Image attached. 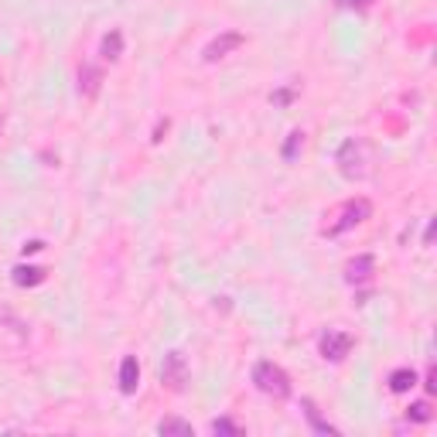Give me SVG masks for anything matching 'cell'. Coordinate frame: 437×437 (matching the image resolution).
Masks as SVG:
<instances>
[{
  "label": "cell",
  "mask_w": 437,
  "mask_h": 437,
  "mask_svg": "<svg viewBox=\"0 0 437 437\" xmlns=\"http://www.w3.org/2000/svg\"><path fill=\"white\" fill-rule=\"evenodd\" d=\"M184 379H188L184 356H181V352H168V356H164V365H161V383L171 386V389H181Z\"/></svg>",
  "instance_id": "4"
},
{
  "label": "cell",
  "mask_w": 437,
  "mask_h": 437,
  "mask_svg": "<svg viewBox=\"0 0 437 437\" xmlns=\"http://www.w3.org/2000/svg\"><path fill=\"white\" fill-rule=\"evenodd\" d=\"M372 267H376V260L369 257V253H362V257H356L352 263H349L345 281H349V283H365L369 277H372Z\"/></svg>",
  "instance_id": "7"
},
{
  "label": "cell",
  "mask_w": 437,
  "mask_h": 437,
  "mask_svg": "<svg viewBox=\"0 0 437 437\" xmlns=\"http://www.w3.org/2000/svg\"><path fill=\"white\" fill-rule=\"evenodd\" d=\"M369 215H372V206H369V199H356V202H349V206L342 208V219H338L332 229H328V236H342V232H349L352 226L365 222Z\"/></svg>",
  "instance_id": "3"
},
{
  "label": "cell",
  "mask_w": 437,
  "mask_h": 437,
  "mask_svg": "<svg viewBox=\"0 0 437 437\" xmlns=\"http://www.w3.org/2000/svg\"><path fill=\"white\" fill-rule=\"evenodd\" d=\"M157 434H181V437H191L195 434V427L188 424V420H178V417H168V420H161L157 424Z\"/></svg>",
  "instance_id": "11"
},
{
  "label": "cell",
  "mask_w": 437,
  "mask_h": 437,
  "mask_svg": "<svg viewBox=\"0 0 437 437\" xmlns=\"http://www.w3.org/2000/svg\"><path fill=\"white\" fill-rule=\"evenodd\" d=\"M338 168H342V175L345 178H362L365 175V144L362 140H345L342 147H338Z\"/></svg>",
  "instance_id": "2"
},
{
  "label": "cell",
  "mask_w": 437,
  "mask_h": 437,
  "mask_svg": "<svg viewBox=\"0 0 437 437\" xmlns=\"http://www.w3.org/2000/svg\"><path fill=\"white\" fill-rule=\"evenodd\" d=\"M100 86H103V72L96 65H82V72H79V93L93 100L100 93Z\"/></svg>",
  "instance_id": "8"
},
{
  "label": "cell",
  "mask_w": 437,
  "mask_h": 437,
  "mask_svg": "<svg viewBox=\"0 0 437 437\" xmlns=\"http://www.w3.org/2000/svg\"><path fill=\"white\" fill-rule=\"evenodd\" d=\"M290 96H294V93H290V89H283V93H277V96H274V100H277V103H287V100H290Z\"/></svg>",
  "instance_id": "20"
},
{
  "label": "cell",
  "mask_w": 437,
  "mask_h": 437,
  "mask_svg": "<svg viewBox=\"0 0 437 437\" xmlns=\"http://www.w3.org/2000/svg\"><path fill=\"white\" fill-rule=\"evenodd\" d=\"M120 52H123V34H120V31H109V34L103 38V58L116 62Z\"/></svg>",
  "instance_id": "14"
},
{
  "label": "cell",
  "mask_w": 437,
  "mask_h": 437,
  "mask_svg": "<svg viewBox=\"0 0 437 437\" xmlns=\"http://www.w3.org/2000/svg\"><path fill=\"white\" fill-rule=\"evenodd\" d=\"M38 250H45V243H38V239H31L25 246V253H38Z\"/></svg>",
  "instance_id": "19"
},
{
  "label": "cell",
  "mask_w": 437,
  "mask_h": 437,
  "mask_svg": "<svg viewBox=\"0 0 437 437\" xmlns=\"http://www.w3.org/2000/svg\"><path fill=\"white\" fill-rule=\"evenodd\" d=\"M45 281V270L41 267H18L14 270V283L18 287H34V283Z\"/></svg>",
  "instance_id": "12"
},
{
  "label": "cell",
  "mask_w": 437,
  "mask_h": 437,
  "mask_svg": "<svg viewBox=\"0 0 437 437\" xmlns=\"http://www.w3.org/2000/svg\"><path fill=\"white\" fill-rule=\"evenodd\" d=\"M352 352V335L349 332H328L325 338H321V356L328 362H342L345 356Z\"/></svg>",
  "instance_id": "6"
},
{
  "label": "cell",
  "mask_w": 437,
  "mask_h": 437,
  "mask_svg": "<svg viewBox=\"0 0 437 437\" xmlns=\"http://www.w3.org/2000/svg\"><path fill=\"white\" fill-rule=\"evenodd\" d=\"M137 383H140V365H137L133 356H127V359L120 362V389H123V393H133Z\"/></svg>",
  "instance_id": "9"
},
{
  "label": "cell",
  "mask_w": 437,
  "mask_h": 437,
  "mask_svg": "<svg viewBox=\"0 0 437 437\" xmlns=\"http://www.w3.org/2000/svg\"><path fill=\"white\" fill-rule=\"evenodd\" d=\"M301 137H304V133H301V130H294V133H290V140L283 144V157H287V161L297 154V147H301Z\"/></svg>",
  "instance_id": "17"
},
{
  "label": "cell",
  "mask_w": 437,
  "mask_h": 437,
  "mask_svg": "<svg viewBox=\"0 0 437 437\" xmlns=\"http://www.w3.org/2000/svg\"><path fill=\"white\" fill-rule=\"evenodd\" d=\"M212 434H232V437H239V434H243V427L222 417V420H212Z\"/></svg>",
  "instance_id": "15"
},
{
  "label": "cell",
  "mask_w": 437,
  "mask_h": 437,
  "mask_svg": "<svg viewBox=\"0 0 437 437\" xmlns=\"http://www.w3.org/2000/svg\"><path fill=\"white\" fill-rule=\"evenodd\" d=\"M413 386H417V372L413 369H393L389 372V389L393 393H407Z\"/></svg>",
  "instance_id": "10"
},
{
  "label": "cell",
  "mask_w": 437,
  "mask_h": 437,
  "mask_svg": "<svg viewBox=\"0 0 437 437\" xmlns=\"http://www.w3.org/2000/svg\"><path fill=\"white\" fill-rule=\"evenodd\" d=\"M407 417L417 420V424H424V420H431V407H427V403H413L410 410H407Z\"/></svg>",
  "instance_id": "16"
},
{
  "label": "cell",
  "mask_w": 437,
  "mask_h": 437,
  "mask_svg": "<svg viewBox=\"0 0 437 437\" xmlns=\"http://www.w3.org/2000/svg\"><path fill=\"white\" fill-rule=\"evenodd\" d=\"M253 386H257L260 393L274 396V400H287L290 396V376L270 359H260L253 365Z\"/></svg>",
  "instance_id": "1"
},
{
  "label": "cell",
  "mask_w": 437,
  "mask_h": 437,
  "mask_svg": "<svg viewBox=\"0 0 437 437\" xmlns=\"http://www.w3.org/2000/svg\"><path fill=\"white\" fill-rule=\"evenodd\" d=\"M335 4H338V7H349V11H352V7H369V0H335Z\"/></svg>",
  "instance_id": "18"
},
{
  "label": "cell",
  "mask_w": 437,
  "mask_h": 437,
  "mask_svg": "<svg viewBox=\"0 0 437 437\" xmlns=\"http://www.w3.org/2000/svg\"><path fill=\"white\" fill-rule=\"evenodd\" d=\"M243 41H246V38H243L239 31H226V34H219V38H212V41H208L206 52H202V58H206V62H219V58H226L229 52H236Z\"/></svg>",
  "instance_id": "5"
},
{
  "label": "cell",
  "mask_w": 437,
  "mask_h": 437,
  "mask_svg": "<svg viewBox=\"0 0 437 437\" xmlns=\"http://www.w3.org/2000/svg\"><path fill=\"white\" fill-rule=\"evenodd\" d=\"M304 413H308V424L318 434H338V427H332L328 420H321V413H318V407H314L311 400H304Z\"/></svg>",
  "instance_id": "13"
}]
</instances>
